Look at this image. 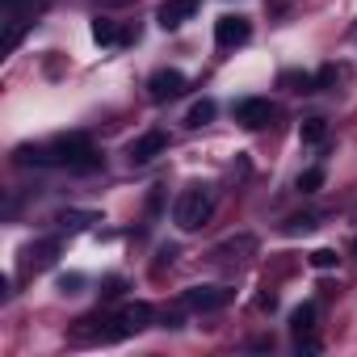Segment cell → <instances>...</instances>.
<instances>
[{
  "mask_svg": "<svg viewBox=\"0 0 357 357\" xmlns=\"http://www.w3.org/2000/svg\"><path fill=\"white\" fill-rule=\"evenodd\" d=\"M122 286H126L122 278H105V282H101V298H118V294H122Z\"/></svg>",
  "mask_w": 357,
  "mask_h": 357,
  "instance_id": "obj_22",
  "label": "cell"
},
{
  "mask_svg": "<svg viewBox=\"0 0 357 357\" xmlns=\"http://www.w3.org/2000/svg\"><path fill=\"white\" fill-rule=\"evenodd\" d=\"M231 298H236V290H227V286H190V290L181 294V303H185L190 311H202V315L223 311Z\"/></svg>",
  "mask_w": 357,
  "mask_h": 357,
  "instance_id": "obj_3",
  "label": "cell"
},
{
  "mask_svg": "<svg viewBox=\"0 0 357 357\" xmlns=\"http://www.w3.org/2000/svg\"><path fill=\"white\" fill-rule=\"evenodd\" d=\"M17 5H22V0H5V9H9V13H13V9H17Z\"/></svg>",
  "mask_w": 357,
  "mask_h": 357,
  "instance_id": "obj_24",
  "label": "cell"
},
{
  "mask_svg": "<svg viewBox=\"0 0 357 357\" xmlns=\"http://www.w3.org/2000/svg\"><path fill=\"white\" fill-rule=\"evenodd\" d=\"M160 151H168V135L164 130H147V135H139L135 143H130V164H147V160H155Z\"/></svg>",
  "mask_w": 357,
  "mask_h": 357,
  "instance_id": "obj_9",
  "label": "cell"
},
{
  "mask_svg": "<svg viewBox=\"0 0 357 357\" xmlns=\"http://www.w3.org/2000/svg\"><path fill=\"white\" fill-rule=\"evenodd\" d=\"M336 261H340V257H336L332 248H315V252H311V265H315V269H336Z\"/></svg>",
  "mask_w": 357,
  "mask_h": 357,
  "instance_id": "obj_19",
  "label": "cell"
},
{
  "mask_svg": "<svg viewBox=\"0 0 357 357\" xmlns=\"http://www.w3.org/2000/svg\"><path fill=\"white\" fill-rule=\"evenodd\" d=\"M198 5H202V0H164L160 13H155V22H160L164 30H181V26L198 13Z\"/></svg>",
  "mask_w": 357,
  "mask_h": 357,
  "instance_id": "obj_8",
  "label": "cell"
},
{
  "mask_svg": "<svg viewBox=\"0 0 357 357\" xmlns=\"http://www.w3.org/2000/svg\"><path fill=\"white\" fill-rule=\"evenodd\" d=\"M290 332H294L298 349H307V353H319V340L311 336V332H315V307H311V303L294 307V315H290Z\"/></svg>",
  "mask_w": 357,
  "mask_h": 357,
  "instance_id": "obj_7",
  "label": "cell"
},
{
  "mask_svg": "<svg viewBox=\"0 0 357 357\" xmlns=\"http://www.w3.org/2000/svg\"><path fill=\"white\" fill-rule=\"evenodd\" d=\"M257 252V236H231V240H223L219 248H215V257H223V261H248Z\"/></svg>",
  "mask_w": 357,
  "mask_h": 357,
  "instance_id": "obj_10",
  "label": "cell"
},
{
  "mask_svg": "<svg viewBox=\"0 0 357 357\" xmlns=\"http://www.w3.org/2000/svg\"><path fill=\"white\" fill-rule=\"evenodd\" d=\"M278 84L290 89V93H315V76H307V72H282Z\"/></svg>",
  "mask_w": 357,
  "mask_h": 357,
  "instance_id": "obj_13",
  "label": "cell"
},
{
  "mask_svg": "<svg viewBox=\"0 0 357 357\" xmlns=\"http://www.w3.org/2000/svg\"><path fill=\"white\" fill-rule=\"evenodd\" d=\"M353 248H357V240H353Z\"/></svg>",
  "mask_w": 357,
  "mask_h": 357,
  "instance_id": "obj_25",
  "label": "cell"
},
{
  "mask_svg": "<svg viewBox=\"0 0 357 357\" xmlns=\"http://www.w3.org/2000/svg\"><path fill=\"white\" fill-rule=\"evenodd\" d=\"M257 307H261V311H273V307H278V298H273V294H261V298H257Z\"/></svg>",
  "mask_w": 357,
  "mask_h": 357,
  "instance_id": "obj_23",
  "label": "cell"
},
{
  "mask_svg": "<svg viewBox=\"0 0 357 357\" xmlns=\"http://www.w3.org/2000/svg\"><path fill=\"white\" fill-rule=\"evenodd\" d=\"M269 118H273V105H269V97H244V101L236 105V122H240V126H248V130H261V126H269Z\"/></svg>",
  "mask_w": 357,
  "mask_h": 357,
  "instance_id": "obj_6",
  "label": "cell"
},
{
  "mask_svg": "<svg viewBox=\"0 0 357 357\" xmlns=\"http://www.w3.org/2000/svg\"><path fill=\"white\" fill-rule=\"evenodd\" d=\"M211 215H215V190L211 185H190L181 198H176V206H172V219H176V227H181V231L206 227Z\"/></svg>",
  "mask_w": 357,
  "mask_h": 357,
  "instance_id": "obj_2",
  "label": "cell"
},
{
  "mask_svg": "<svg viewBox=\"0 0 357 357\" xmlns=\"http://www.w3.org/2000/svg\"><path fill=\"white\" fill-rule=\"evenodd\" d=\"M336 76H340V72H336L332 63H328V68H319V72H315V89H328V84H336Z\"/></svg>",
  "mask_w": 357,
  "mask_h": 357,
  "instance_id": "obj_21",
  "label": "cell"
},
{
  "mask_svg": "<svg viewBox=\"0 0 357 357\" xmlns=\"http://www.w3.org/2000/svg\"><path fill=\"white\" fill-rule=\"evenodd\" d=\"M93 38H97L101 47H122V43H130V30H122L114 17H97V22H93Z\"/></svg>",
  "mask_w": 357,
  "mask_h": 357,
  "instance_id": "obj_11",
  "label": "cell"
},
{
  "mask_svg": "<svg viewBox=\"0 0 357 357\" xmlns=\"http://www.w3.org/2000/svg\"><path fill=\"white\" fill-rule=\"evenodd\" d=\"M248 38H252V22H248V17H240V13H223V17L215 22V43H219L223 51L244 47Z\"/></svg>",
  "mask_w": 357,
  "mask_h": 357,
  "instance_id": "obj_4",
  "label": "cell"
},
{
  "mask_svg": "<svg viewBox=\"0 0 357 357\" xmlns=\"http://www.w3.org/2000/svg\"><path fill=\"white\" fill-rule=\"evenodd\" d=\"M185 72H176V68H160V72H151V80H147V97L151 101H172V97H181L185 93Z\"/></svg>",
  "mask_w": 357,
  "mask_h": 357,
  "instance_id": "obj_5",
  "label": "cell"
},
{
  "mask_svg": "<svg viewBox=\"0 0 357 357\" xmlns=\"http://www.w3.org/2000/svg\"><path fill=\"white\" fill-rule=\"evenodd\" d=\"M211 118H215V101H198V105H190L185 126H194V130H198V126H206Z\"/></svg>",
  "mask_w": 357,
  "mask_h": 357,
  "instance_id": "obj_14",
  "label": "cell"
},
{
  "mask_svg": "<svg viewBox=\"0 0 357 357\" xmlns=\"http://www.w3.org/2000/svg\"><path fill=\"white\" fill-rule=\"evenodd\" d=\"M319 227V215H294L290 223H286V236H307V231H315Z\"/></svg>",
  "mask_w": 357,
  "mask_h": 357,
  "instance_id": "obj_18",
  "label": "cell"
},
{
  "mask_svg": "<svg viewBox=\"0 0 357 357\" xmlns=\"http://www.w3.org/2000/svg\"><path fill=\"white\" fill-rule=\"evenodd\" d=\"M17 164H63L72 172H97L101 155L93 151L89 135H59L43 147H17Z\"/></svg>",
  "mask_w": 357,
  "mask_h": 357,
  "instance_id": "obj_1",
  "label": "cell"
},
{
  "mask_svg": "<svg viewBox=\"0 0 357 357\" xmlns=\"http://www.w3.org/2000/svg\"><path fill=\"white\" fill-rule=\"evenodd\" d=\"M80 286H84V273H59V290L63 294H76Z\"/></svg>",
  "mask_w": 357,
  "mask_h": 357,
  "instance_id": "obj_20",
  "label": "cell"
},
{
  "mask_svg": "<svg viewBox=\"0 0 357 357\" xmlns=\"http://www.w3.org/2000/svg\"><path fill=\"white\" fill-rule=\"evenodd\" d=\"M319 190H324V168L298 172V194H319Z\"/></svg>",
  "mask_w": 357,
  "mask_h": 357,
  "instance_id": "obj_15",
  "label": "cell"
},
{
  "mask_svg": "<svg viewBox=\"0 0 357 357\" xmlns=\"http://www.w3.org/2000/svg\"><path fill=\"white\" fill-rule=\"evenodd\" d=\"M324 139H328V122H324V118H307V122H303V143L315 147V143H324Z\"/></svg>",
  "mask_w": 357,
  "mask_h": 357,
  "instance_id": "obj_16",
  "label": "cell"
},
{
  "mask_svg": "<svg viewBox=\"0 0 357 357\" xmlns=\"http://www.w3.org/2000/svg\"><path fill=\"white\" fill-rule=\"evenodd\" d=\"M59 248H63V240L51 236V240H34V244L26 248V257H30V265H51V261L59 257Z\"/></svg>",
  "mask_w": 357,
  "mask_h": 357,
  "instance_id": "obj_12",
  "label": "cell"
},
{
  "mask_svg": "<svg viewBox=\"0 0 357 357\" xmlns=\"http://www.w3.org/2000/svg\"><path fill=\"white\" fill-rule=\"evenodd\" d=\"M59 223H63V227H84V223H101V215H97V211H63Z\"/></svg>",
  "mask_w": 357,
  "mask_h": 357,
  "instance_id": "obj_17",
  "label": "cell"
}]
</instances>
